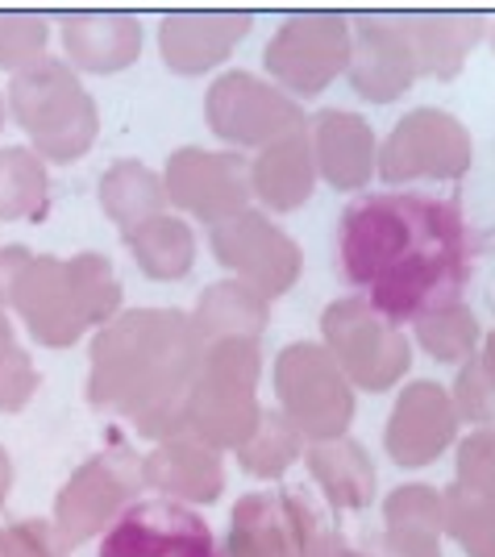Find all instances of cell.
Wrapping results in <instances>:
<instances>
[{
	"label": "cell",
	"instance_id": "obj_1",
	"mask_svg": "<svg viewBox=\"0 0 495 557\" xmlns=\"http://www.w3.org/2000/svg\"><path fill=\"white\" fill-rule=\"evenodd\" d=\"M471 225L458 200L375 191L337 221V262L362 304L392 325L462 300L471 278Z\"/></svg>",
	"mask_w": 495,
	"mask_h": 557
},
{
	"label": "cell",
	"instance_id": "obj_2",
	"mask_svg": "<svg viewBox=\"0 0 495 557\" xmlns=\"http://www.w3.org/2000/svg\"><path fill=\"white\" fill-rule=\"evenodd\" d=\"M200 337L191 317L175 308H134L117 312L92 337L88 404L96 412L138 420L171 408L188 395L200 371Z\"/></svg>",
	"mask_w": 495,
	"mask_h": 557
},
{
	"label": "cell",
	"instance_id": "obj_3",
	"mask_svg": "<svg viewBox=\"0 0 495 557\" xmlns=\"http://www.w3.org/2000/svg\"><path fill=\"white\" fill-rule=\"evenodd\" d=\"M9 100L17 125L54 163L79 159L96 141L100 121L92 96L84 92L79 75L59 59H38L17 71L9 84Z\"/></svg>",
	"mask_w": 495,
	"mask_h": 557
},
{
	"label": "cell",
	"instance_id": "obj_4",
	"mask_svg": "<svg viewBox=\"0 0 495 557\" xmlns=\"http://www.w3.org/2000/svg\"><path fill=\"white\" fill-rule=\"evenodd\" d=\"M346 549V536L312 508L305 491L242 495L221 541V557H342Z\"/></svg>",
	"mask_w": 495,
	"mask_h": 557
},
{
	"label": "cell",
	"instance_id": "obj_5",
	"mask_svg": "<svg viewBox=\"0 0 495 557\" xmlns=\"http://www.w3.org/2000/svg\"><path fill=\"white\" fill-rule=\"evenodd\" d=\"M275 408L296 424L308 445L346 437L358 412L350 379L321 342H292L275 358Z\"/></svg>",
	"mask_w": 495,
	"mask_h": 557
},
{
	"label": "cell",
	"instance_id": "obj_6",
	"mask_svg": "<svg viewBox=\"0 0 495 557\" xmlns=\"http://www.w3.org/2000/svg\"><path fill=\"white\" fill-rule=\"evenodd\" d=\"M141 454H134L125 442H113L84 466H75V474L54 495L50 524L75 549L104 533L134 499H141Z\"/></svg>",
	"mask_w": 495,
	"mask_h": 557
},
{
	"label": "cell",
	"instance_id": "obj_7",
	"mask_svg": "<svg viewBox=\"0 0 495 557\" xmlns=\"http://www.w3.org/2000/svg\"><path fill=\"white\" fill-rule=\"evenodd\" d=\"M321 346L333 354V362L358 392H387L396 387L412 367V346L400 325L383 321L362 300H333L321 312Z\"/></svg>",
	"mask_w": 495,
	"mask_h": 557
},
{
	"label": "cell",
	"instance_id": "obj_8",
	"mask_svg": "<svg viewBox=\"0 0 495 557\" xmlns=\"http://www.w3.org/2000/svg\"><path fill=\"white\" fill-rule=\"evenodd\" d=\"M275 88L287 96H317L350 63V17L342 13H292L262 54Z\"/></svg>",
	"mask_w": 495,
	"mask_h": 557
},
{
	"label": "cell",
	"instance_id": "obj_9",
	"mask_svg": "<svg viewBox=\"0 0 495 557\" xmlns=\"http://www.w3.org/2000/svg\"><path fill=\"white\" fill-rule=\"evenodd\" d=\"M471 171V134L458 116L442 109H412L379 146L375 175L387 184L417 180H462Z\"/></svg>",
	"mask_w": 495,
	"mask_h": 557
},
{
	"label": "cell",
	"instance_id": "obj_10",
	"mask_svg": "<svg viewBox=\"0 0 495 557\" xmlns=\"http://www.w3.org/2000/svg\"><path fill=\"white\" fill-rule=\"evenodd\" d=\"M205 116L216 138L255 150H267L271 141L300 134L308 125L305 109L292 96L250 71H225L205 96Z\"/></svg>",
	"mask_w": 495,
	"mask_h": 557
},
{
	"label": "cell",
	"instance_id": "obj_11",
	"mask_svg": "<svg viewBox=\"0 0 495 557\" xmlns=\"http://www.w3.org/2000/svg\"><path fill=\"white\" fill-rule=\"evenodd\" d=\"M96 557H221V541L196 508L171 499H134L100 533Z\"/></svg>",
	"mask_w": 495,
	"mask_h": 557
},
{
	"label": "cell",
	"instance_id": "obj_12",
	"mask_svg": "<svg viewBox=\"0 0 495 557\" xmlns=\"http://www.w3.org/2000/svg\"><path fill=\"white\" fill-rule=\"evenodd\" d=\"M209 246H212V258H216L221 267L237 271V278H242L246 287H255L262 300L283 296V292L300 278V271H305L300 246H296L271 216H262V212H255V209L237 212L230 221L212 225Z\"/></svg>",
	"mask_w": 495,
	"mask_h": 557
},
{
	"label": "cell",
	"instance_id": "obj_13",
	"mask_svg": "<svg viewBox=\"0 0 495 557\" xmlns=\"http://www.w3.org/2000/svg\"><path fill=\"white\" fill-rule=\"evenodd\" d=\"M163 191L175 209L191 212L196 221H205L212 230V225L250 209V159L184 146L166 163Z\"/></svg>",
	"mask_w": 495,
	"mask_h": 557
},
{
	"label": "cell",
	"instance_id": "obj_14",
	"mask_svg": "<svg viewBox=\"0 0 495 557\" xmlns=\"http://www.w3.org/2000/svg\"><path fill=\"white\" fill-rule=\"evenodd\" d=\"M458 429L462 420L446 387L433 379H417L392 404V417L383 424V449L404 470H421L437 462L449 445H458Z\"/></svg>",
	"mask_w": 495,
	"mask_h": 557
},
{
	"label": "cell",
	"instance_id": "obj_15",
	"mask_svg": "<svg viewBox=\"0 0 495 557\" xmlns=\"http://www.w3.org/2000/svg\"><path fill=\"white\" fill-rule=\"evenodd\" d=\"M350 88L375 104L400 100L417 79V59L408 50L396 13H354L350 17Z\"/></svg>",
	"mask_w": 495,
	"mask_h": 557
},
{
	"label": "cell",
	"instance_id": "obj_16",
	"mask_svg": "<svg viewBox=\"0 0 495 557\" xmlns=\"http://www.w3.org/2000/svg\"><path fill=\"white\" fill-rule=\"evenodd\" d=\"M262 417L259 387L221 379V374L196 371L188 395H184V437L209 445L216 454L237 449L255 433Z\"/></svg>",
	"mask_w": 495,
	"mask_h": 557
},
{
	"label": "cell",
	"instance_id": "obj_17",
	"mask_svg": "<svg viewBox=\"0 0 495 557\" xmlns=\"http://www.w3.org/2000/svg\"><path fill=\"white\" fill-rule=\"evenodd\" d=\"M9 304L22 312L25 329L42 346L67 349L88 329L84 317H79V304H75V292H71V275L63 258H29Z\"/></svg>",
	"mask_w": 495,
	"mask_h": 557
},
{
	"label": "cell",
	"instance_id": "obj_18",
	"mask_svg": "<svg viewBox=\"0 0 495 557\" xmlns=\"http://www.w3.org/2000/svg\"><path fill=\"white\" fill-rule=\"evenodd\" d=\"M308 150H312V166L317 175H325V184L337 191H358L371 184L379 159L375 129L358 113H342V109H321L308 116L305 125Z\"/></svg>",
	"mask_w": 495,
	"mask_h": 557
},
{
	"label": "cell",
	"instance_id": "obj_19",
	"mask_svg": "<svg viewBox=\"0 0 495 557\" xmlns=\"http://www.w3.org/2000/svg\"><path fill=\"white\" fill-rule=\"evenodd\" d=\"M141 483L159 499L184 504V508L212 504L225 491V462L209 445L175 437V442L150 445V454H141Z\"/></svg>",
	"mask_w": 495,
	"mask_h": 557
},
{
	"label": "cell",
	"instance_id": "obj_20",
	"mask_svg": "<svg viewBox=\"0 0 495 557\" xmlns=\"http://www.w3.org/2000/svg\"><path fill=\"white\" fill-rule=\"evenodd\" d=\"M250 13H171L159 25V50L180 75H205L250 34Z\"/></svg>",
	"mask_w": 495,
	"mask_h": 557
},
{
	"label": "cell",
	"instance_id": "obj_21",
	"mask_svg": "<svg viewBox=\"0 0 495 557\" xmlns=\"http://www.w3.org/2000/svg\"><path fill=\"white\" fill-rule=\"evenodd\" d=\"M396 22L417 59V75L433 79H454L492 25L483 13H396Z\"/></svg>",
	"mask_w": 495,
	"mask_h": 557
},
{
	"label": "cell",
	"instance_id": "obj_22",
	"mask_svg": "<svg viewBox=\"0 0 495 557\" xmlns=\"http://www.w3.org/2000/svg\"><path fill=\"white\" fill-rule=\"evenodd\" d=\"M63 47L79 71L113 75L138 59L141 25L134 13H67Z\"/></svg>",
	"mask_w": 495,
	"mask_h": 557
},
{
	"label": "cell",
	"instance_id": "obj_23",
	"mask_svg": "<svg viewBox=\"0 0 495 557\" xmlns=\"http://www.w3.org/2000/svg\"><path fill=\"white\" fill-rule=\"evenodd\" d=\"M305 466L312 474V483L321 487L325 504L337 511H362L375 504V462L371 454L362 449V442L346 437H333V442H317L305 449Z\"/></svg>",
	"mask_w": 495,
	"mask_h": 557
},
{
	"label": "cell",
	"instance_id": "obj_24",
	"mask_svg": "<svg viewBox=\"0 0 495 557\" xmlns=\"http://www.w3.org/2000/svg\"><path fill=\"white\" fill-rule=\"evenodd\" d=\"M312 184H317V166L305 129L271 141L250 163V196L271 212H296L312 196Z\"/></svg>",
	"mask_w": 495,
	"mask_h": 557
},
{
	"label": "cell",
	"instance_id": "obj_25",
	"mask_svg": "<svg viewBox=\"0 0 495 557\" xmlns=\"http://www.w3.org/2000/svg\"><path fill=\"white\" fill-rule=\"evenodd\" d=\"M271 321V304L262 300L255 287H246L242 278H221L200 292L191 329L200 337V346L212 342H259L262 329Z\"/></svg>",
	"mask_w": 495,
	"mask_h": 557
},
{
	"label": "cell",
	"instance_id": "obj_26",
	"mask_svg": "<svg viewBox=\"0 0 495 557\" xmlns=\"http://www.w3.org/2000/svg\"><path fill=\"white\" fill-rule=\"evenodd\" d=\"M100 205L104 216L117 225L121 233H134L138 225H146L150 216H159L166 205L163 180L150 171V166L134 163V159H121L104 171L100 180Z\"/></svg>",
	"mask_w": 495,
	"mask_h": 557
},
{
	"label": "cell",
	"instance_id": "obj_27",
	"mask_svg": "<svg viewBox=\"0 0 495 557\" xmlns=\"http://www.w3.org/2000/svg\"><path fill=\"white\" fill-rule=\"evenodd\" d=\"M129 250L138 258V267L150 278H184L196 262V233L184 216H150L146 225H138L134 233H125Z\"/></svg>",
	"mask_w": 495,
	"mask_h": 557
},
{
	"label": "cell",
	"instance_id": "obj_28",
	"mask_svg": "<svg viewBox=\"0 0 495 557\" xmlns=\"http://www.w3.org/2000/svg\"><path fill=\"white\" fill-rule=\"evenodd\" d=\"M308 442L296 433V424L283 417L280 408H262L259 424L246 442L237 445V466L255 479H283V470H292L296 462H305Z\"/></svg>",
	"mask_w": 495,
	"mask_h": 557
},
{
	"label": "cell",
	"instance_id": "obj_29",
	"mask_svg": "<svg viewBox=\"0 0 495 557\" xmlns=\"http://www.w3.org/2000/svg\"><path fill=\"white\" fill-rule=\"evenodd\" d=\"M446 504V524L442 536H449L467 557H495V499L479 491L449 483L442 491Z\"/></svg>",
	"mask_w": 495,
	"mask_h": 557
},
{
	"label": "cell",
	"instance_id": "obj_30",
	"mask_svg": "<svg viewBox=\"0 0 495 557\" xmlns=\"http://www.w3.org/2000/svg\"><path fill=\"white\" fill-rule=\"evenodd\" d=\"M47 166L38 154L22 146L0 150V221H22V216H42L47 212Z\"/></svg>",
	"mask_w": 495,
	"mask_h": 557
},
{
	"label": "cell",
	"instance_id": "obj_31",
	"mask_svg": "<svg viewBox=\"0 0 495 557\" xmlns=\"http://www.w3.org/2000/svg\"><path fill=\"white\" fill-rule=\"evenodd\" d=\"M412 337L429 358L454 362V367H462L471 354H479V321L462 300L433 308L421 321H412Z\"/></svg>",
	"mask_w": 495,
	"mask_h": 557
},
{
	"label": "cell",
	"instance_id": "obj_32",
	"mask_svg": "<svg viewBox=\"0 0 495 557\" xmlns=\"http://www.w3.org/2000/svg\"><path fill=\"white\" fill-rule=\"evenodd\" d=\"M67 275L84 325H109L121 312V283L113 275V262L104 255H75L67 258Z\"/></svg>",
	"mask_w": 495,
	"mask_h": 557
},
{
	"label": "cell",
	"instance_id": "obj_33",
	"mask_svg": "<svg viewBox=\"0 0 495 557\" xmlns=\"http://www.w3.org/2000/svg\"><path fill=\"white\" fill-rule=\"evenodd\" d=\"M449 399H454L462 424H471V429H495V362L483 349L471 354L458 367Z\"/></svg>",
	"mask_w": 495,
	"mask_h": 557
},
{
	"label": "cell",
	"instance_id": "obj_34",
	"mask_svg": "<svg viewBox=\"0 0 495 557\" xmlns=\"http://www.w3.org/2000/svg\"><path fill=\"white\" fill-rule=\"evenodd\" d=\"M442 524H446V504L442 491L429 483H404L383 499V529H421L442 536Z\"/></svg>",
	"mask_w": 495,
	"mask_h": 557
},
{
	"label": "cell",
	"instance_id": "obj_35",
	"mask_svg": "<svg viewBox=\"0 0 495 557\" xmlns=\"http://www.w3.org/2000/svg\"><path fill=\"white\" fill-rule=\"evenodd\" d=\"M47 22L38 13H0V67H29L42 59Z\"/></svg>",
	"mask_w": 495,
	"mask_h": 557
},
{
	"label": "cell",
	"instance_id": "obj_36",
	"mask_svg": "<svg viewBox=\"0 0 495 557\" xmlns=\"http://www.w3.org/2000/svg\"><path fill=\"white\" fill-rule=\"evenodd\" d=\"M454 470H458L454 483L495 499V429H474L471 437H458Z\"/></svg>",
	"mask_w": 495,
	"mask_h": 557
},
{
	"label": "cell",
	"instance_id": "obj_37",
	"mask_svg": "<svg viewBox=\"0 0 495 557\" xmlns=\"http://www.w3.org/2000/svg\"><path fill=\"white\" fill-rule=\"evenodd\" d=\"M71 545L50 520H22L0 529V557H67Z\"/></svg>",
	"mask_w": 495,
	"mask_h": 557
},
{
	"label": "cell",
	"instance_id": "obj_38",
	"mask_svg": "<svg viewBox=\"0 0 495 557\" xmlns=\"http://www.w3.org/2000/svg\"><path fill=\"white\" fill-rule=\"evenodd\" d=\"M38 392V371L22 346H9L0 354V412H22L29 395Z\"/></svg>",
	"mask_w": 495,
	"mask_h": 557
},
{
	"label": "cell",
	"instance_id": "obj_39",
	"mask_svg": "<svg viewBox=\"0 0 495 557\" xmlns=\"http://www.w3.org/2000/svg\"><path fill=\"white\" fill-rule=\"evenodd\" d=\"M371 557H442V536L421 529H383Z\"/></svg>",
	"mask_w": 495,
	"mask_h": 557
},
{
	"label": "cell",
	"instance_id": "obj_40",
	"mask_svg": "<svg viewBox=\"0 0 495 557\" xmlns=\"http://www.w3.org/2000/svg\"><path fill=\"white\" fill-rule=\"evenodd\" d=\"M29 258L34 255L22 250V246H4V250H0V308L9 304V296H13V287H17V278H22Z\"/></svg>",
	"mask_w": 495,
	"mask_h": 557
},
{
	"label": "cell",
	"instance_id": "obj_41",
	"mask_svg": "<svg viewBox=\"0 0 495 557\" xmlns=\"http://www.w3.org/2000/svg\"><path fill=\"white\" fill-rule=\"evenodd\" d=\"M9 491H13V458H9V449L0 445V504L9 499Z\"/></svg>",
	"mask_w": 495,
	"mask_h": 557
},
{
	"label": "cell",
	"instance_id": "obj_42",
	"mask_svg": "<svg viewBox=\"0 0 495 557\" xmlns=\"http://www.w3.org/2000/svg\"><path fill=\"white\" fill-rule=\"evenodd\" d=\"M9 346H13V325H9V317L0 312V354H4Z\"/></svg>",
	"mask_w": 495,
	"mask_h": 557
},
{
	"label": "cell",
	"instance_id": "obj_43",
	"mask_svg": "<svg viewBox=\"0 0 495 557\" xmlns=\"http://www.w3.org/2000/svg\"><path fill=\"white\" fill-rule=\"evenodd\" d=\"M483 354H487V358H492V362H495V329H492V333H487V342H483Z\"/></svg>",
	"mask_w": 495,
	"mask_h": 557
},
{
	"label": "cell",
	"instance_id": "obj_44",
	"mask_svg": "<svg viewBox=\"0 0 495 557\" xmlns=\"http://www.w3.org/2000/svg\"><path fill=\"white\" fill-rule=\"evenodd\" d=\"M342 557H371V554H367V549H346Z\"/></svg>",
	"mask_w": 495,
	"mask_h": 557
},
{
	"label": "cell",
	"instance_id": "obj_45",
	"mask_svg": "<svg viewBox=\"0 0 495 557\" xmlns=\"http://www.w3.org/2000/svg\"><path fill=\"white\" fill-rule=\"evenodd\" d=\"M487 29H492V47H495V22H492V25H487Z\"/></svg>",
	"mask_w": 495,
	"mask_h": 557
},
{
	"label": "cell",
	"instance_id": "obj_46",
	"mask_svg": "<svg viewBox=\"0 0 495 557\" xmlns=\"http://www.w3.org/2000/svg\"><path fill=\"white\" fill-rule=\"evenodd\" d=\"M0 125H4V104H0Z\"/></svg>",
	"mask_w": 495,
	"mask_h": 557
}]
</instances>
